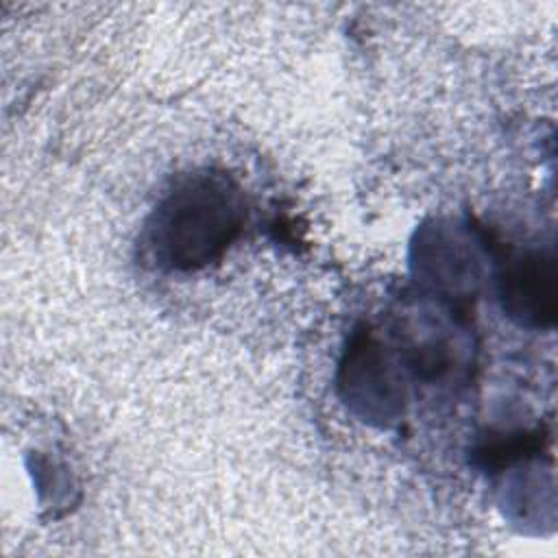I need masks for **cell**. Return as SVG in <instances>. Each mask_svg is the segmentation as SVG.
Here are the masks:
<instances>
[{
    "label": "cell",
    "instance_id": "6da1fadb",
    "mask_svg": "<svg viewBox=\"0 0 558 558\" xmlns=\"http://www.w3.org/2000/svg\"><path fill=\"white\" fill-rule=\"evenodd\" d=\"M244 220L240 192L218 174L181 183L157 209L153 242L172 268H196L218 257Z\"/></svg>",
    "mask_w": 558,
    "mask_h": 558
},
{
    "label": "cell",
    "instance_id": "7a4b0ae2",
    "mask_svg": "<svg viewBox=\"0 0 558 558\" xmlns=\"http://www.w3.org/2000/svg\"><path fill=\"white\" fill-rule=\"evenodd\" d=\"M504 307L521 314L525 320L545 323L556 310V272L554 259L543 253L517 257L501 275Z\"/></svg>",
    "mask_w": 558,
    "mask_h": 558
}]
</instances>
